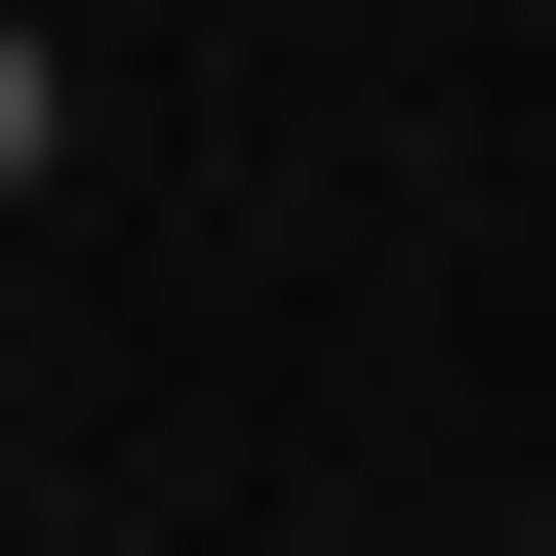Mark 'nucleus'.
<instances>
[{
  "label": "nucleus",
  "instance_id": "f257e3e1",
  "mask_svg": "<svg viewBox=\"0 0 556 556\" xmlns=\"http://www.w3.org/2000/svg\"><path fill=\"white\" fill-rule=\"evenodd\" d=\"M0 199H40V40H0Z\"/></svg>",
  "mask_w": 556,
  "mask_h": 556
}]
</instances>
